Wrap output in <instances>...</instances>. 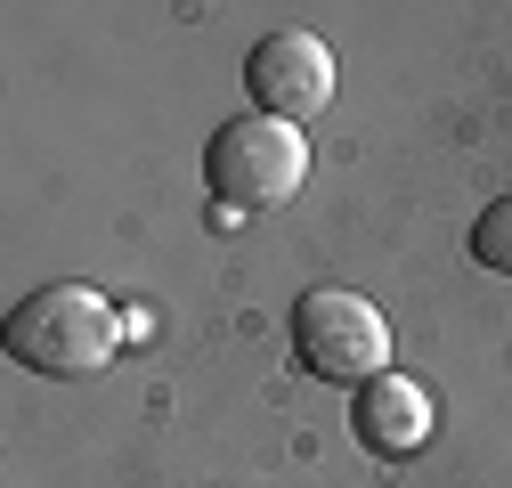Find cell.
Returning <instances> with one entry per match:
<instances>
[{"instance_id": "6da1fadb", "label": "cell", "mask_w": 512, "mask_h": 488, "mask_svg": "<svg viewBox=\"0 0 512 488\" xmlns=\"http://www.w3.org/2000/svg\"><path fill=\"white\" fill-rule=\"evenodd\" d=\"M0 342H9V358L25 366V375L82 383V375H98V366L114 358L122 318H114V301L98 285H41V293H25L9 310V334Z\"/></svg>"}, {"instance_id": "7a4b0ae2", "label": "cell", "mask_w": 512, "mask_h": 488, "mask_svg": "<svg viewBox=\"0 0 512 488\" xmlns=\"http://www.w3.org/2000/svg\"><path fill=\"white\" fill-rule=\"evenodd\" d=\"M301 179H309V139L277 114H236L204 147V188L228 212H277L301 196Z\"/></svg>"}, {"instance_id": "3957f363", "label": "cell", "mask_w": 512, "mask_h": 488, "mask_svg": "<svg viewBox=\"0 0 512 488\" xmlns=\"http://www.w3.org/2000/svg\"><path fill=\"white\" fill-rule=\"evenodd\" d=\"M293 350L317 383L366 391L374 375H391V318L350 285H317V293L293 301Z\"/></svg>"}, {"instance_id": "277c9868", "label": "cell", "mask_w": 512, "mask_h": 488, "mask_svg": "<svg viewBox=\"0 0 512 488\" xmlns=\"http://www.w3.org/2000/svg\"><path fill=\"white\" fill-rule=\"evenodd\" d=\"M244 90H252V114H277L301 131L309 114L334 106V49L317 33H269L244 57Z\"/></svg>"}, {"instance_id": "5b68a950", "label": "cell", "mask_w": 512, "mask_h": 488, "mask_svg": "<svg viewBox=\"0 0 512 488\" xmlns=\"http://www.w3.org/2000/svg\"><path fill=\"white\" fill-rule=\"evenodd\" d=\"M350 432H358V448L382 456V464L423 456V440H431V391L407 383V375H374V383L358 391V407H350Z\"/></svg>"}, {"instance_id": "8992f818", "label": "cell", "mask_w": 512, "mask_h": 488, "mask_svg": "<svg viewBox=\"0 0 512 488\" xmlns=\"http://www.w3.org/2000/svg\"><path fill=\"white\" fill-rule=\"evenodd\" d=\"M472 261H480L488 277H512V196L472 220Z\"/></svg>"}]
</instances>
